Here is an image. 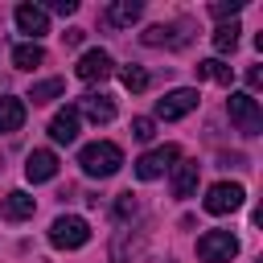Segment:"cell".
Returning <instances> with one entry per match:
<instances>
[{
	"mask_svg": "<svg viewBox=\"0 0 263 263\" xmlns=\"http://www.w3.org/2000/svg\"><path fill=\"white\" fill-rule=\"evenodd\" d=\"M181 160V148L177 144H164V148H152V152H144L140 160H136V177L140 181H156L164 168H173Z\"/></svg>",
	"mask_w": 263,
	"mask_h": 263,
	"instance_id": "cell-5",
	"label": "cell"
},
{
	"mask_svg": "<svg viewBox=\"0 0 263 263\" xmlns=\"http://www.w3.org/2000/svg\"><path fill=\"white\" fill-rule=\"evenodd\" d=\"M185 29H189L185 21L181 25H152V29H144V45H185L189 41Z\"/></svg>",
	"mask_w": 263,
	"mask_h": 263,
	"instance_id": "cell-13",
	"label": "cell"
},
{
	"mask_svg": "<svg viewBox=\"0 0 263 263\" xmlns=\"http://www.w3.org/2000/svg\"><path fill=\"white\" fill-rule=\"evenodd\" d=\"M74 111H82L90 123H111V119H115V103H111L107 95H82V103H78Z\"/></svg>",
	"mask_w": 263,
	"mask_h": 263,
	"instance_id": "cell-14",
	"label": "cell"
},
{
	"mask_svg": "<svg viewBox=\"0 0 263 263\" xmlns=\"http://www.w3.org/2000/svg\"><path fill=\"white\" fill-rule=\"evenodd\" d=\"M62 37H66V45H82V37H86V29H66Z\"/></svg>",
	"mask_w": 263,
	"mask_h": 263,
	"instance_id": "cell-27",
	"label": "cell"
},
{
	"mask_svg": "<svg viewBox=\"0 0 263 263\" xmlns=\"http://www.w3.org/2000/svg\"><path fill=\"white\" fill-rule=\"evenodd\" d=\"M49 242L62 247V251H78V247H86V242H90V226H86V218H78V214H62V218H53V226H49Z\"/></svg>",
	"mask_w": 263,
	"mask_h": 263,
	"instance_id": "cell-2",
	"label": "cell"
},
{
	"mask_svg": "<svg viewBox=\"0 0 263 263\" xmlns=\"http://www.w3.org/2000/svg\"><path fill=\"white\" fill-rule=\"evenodd\" d=\"M140 12H144V4H140V0H115V4L107 8V21H111V25H119V29H127L132 21H140Z\"/></svg>",
	"mask_w": 263,
	"mask_h": 263,
	"instance_id": "cell-17",
	"label": "cell"
},
{
	"mask_svg": "<svg viewBox=\"0 0 263 263\" xmlns=\"http://www.w3.org/2000/svg\"><path fill=\"white\" fill-rule=\"evenodd\" d=\"M238 33H242V29H238L234 21H230V25H218V29H214V49H218V53H234Z\"/></svg>",
	"mask_w": 263,
	"mask_h": 263,
	"instance_id": "cell-20",
	"label": "cell"
},
{
	"mask_svg": "<svg viewBox=\"0 0 263 263\" xmlns=\"http://www.w3.org/2000/svg\"><path fill=\"white\" fill-rule=\"evenodd\" d=\"M62 90H66V82H62V78H45V82H33L29 99H33V103H49V99H58Z\"/></svg>",
	"mask_w": 263,
	"mask_h": 263,
	"instance_id": "cell-21",
	"label": "cell"
},
{
	"mask_svg": "<svg viewBox=\"0 0 263 263\" xmlns=\"http://www.w3.org/2000/svg\"><path fill=\"white\" fill-rule=\"evenodd\" d=\"M49 136H53V144H74L78 140V111L74 107H62L49 119Z\"/></svg>",
	"mask_w": 263,
	"mask_h": 263,
	"instance_id": "cell-12",
	"label": "cell"
},
{
	"mask_svg": "<svg viewBox=\"0 0 263 263\" xmlns=\"http://www.w3.org/2000/svg\"><path fill=\"white\" fill-rule=\"evenodd\" d=\"M41 62H45V49H41L37 41H29V45H16V49H12V66H16V70H37Z\"/></svg>",
	"mask_w": 263,
	"mask_h": 263,
	"instance_id": "cell-18",
	"label": "cell"
},
{
	"mask_svg": "<svg viewBox=\"0 0 263 263\" xmlns=\"http://www.w3.org/2000/svg\"><path fill=\"white\" fill-rule=\"evenodd\" d=\"M197 78H210V82H218V86H230L234 70H230L226 62H218V58H205V62H197Z\"/></svg>",
	"mask_w": 263,
	"mask_h": 263,
	"instance_id": "cell-19",
	"label": "cell"
},
{
	"mask_svg": "<svg viewBox=\"0 0 263 263\" xmlns=\"http://www.w3.org/2000/svg\"><path fill=\"white\" fill-rule=\"evenodd\" d=\"M33 210H37V201H33L29 193H21V189H12V193H4V197H0V214H4L8 222L33 218Z\"/></svg>",
	"mask_w": 263,
	"mask_h": 263,
	"instance_id": "cell-15",
	"label": "cell"
},
{
	"mask_svg": "<svg viewBox=\"0 0 263 263\" xmlns=\"http://www.w3.org/2000/svg\"><path fill=\"white\" fill-rule=\"evenodd\" d=\"M242 197H247V193H242L238 181H218V185L205 193V210H210V214H234V210L242 205Z\"/></svg>",
	"mask_w": 263,
	"mask_h": 263,
	"instance_id": "cell-6",
	"label": "cell"
},
{
	"mask_svg": "<svg viewBox=\"0 0 263 263\" xmlns=\"http://www.w3.org/2000/svg\"><path fill=\"white\" fill-rule=\"evenodd\" d=\"M226 111H230V123L242 136H259L263 132V111H259V99L255 95H230L226 99Z\"/></svg>",
	"mask_w": 263,
	"mask_h": 263,
	"instance_id": "cell-3",
	"label": "cell"
},
{
	"mask_svg": "<svg viewBox=\"0 0 263 263\" xmlns=\"http://www.w3.org/2000/svg\"><path fill=\"white\" fill-rule=\"evenodd\" d=\"M247 82H251V90H259V86H263V70L251 66V70H247Z\"/></svg>",
	"mask_w": 263,
	"mask_h": 263,
	"instance_id": "cell-28",
	"label": "cell"
},
{
	"mask_svg": "<svg viewBox=\"0 0 263 263\" xmlns=\"http://www.w3.org/2000/svg\"><path fill=\"white\" fill-rule=\"evenodd\" d=\"M132 136H136V140H152V136H156V123H152V119H132Z\"/></svg>",
	"mask_w": 263,
	"mask_h": 263,
	"instance_id": "cell-24",
	"label": "cell"
},
{
	"mask_svg": "<svg viewBox=\"0 0 263 263\" xmlns=\"http://www.w3.org/2000/svg\"><path fill=\"white\" fill-rule=\"evenodd\" d=\"M197 177H201V164L197 160H177L173 164V197H193Z\"/></svg>",
	"mask_w": 263,
	"mask_h": 263,
	"instance_id": "cell-11",
	"label": "cell"
},
{
	"mask_svg": "<svg viewBox=\"0 0 263 263\" xmlns=\"http://www.w3.org/2000/svg\"><path fill=\"white\" fill-rule=\"evenodd\" d=\"M25 177L37 185V181H53L58 177V156L49 152V148H33L29 156H25Z\"/></svg>",
	"mask_w": 263,
	"mask_h": 263,
	"instance_id": "cell-10",
	"label": "cell"
},
{
	"mask_svg": "<svg viewBox=\"0 0 263 263\" xmlns=\"http://www.w3.org/2000/svg\"><path fill=\"white\" fill-rule=\"evenodd\" d=\"M78 164H82V173L86 177H115L119 173V164H123V152H119V144H111V140H95V144H86L82 152H78Z\"/></svg>",
	"mask_w": 263,
	"mask_h": 263,
	"instance_id": "cell-1",
	"label": "cell"
},
{
	"mask_svg": "<svg viewBox=\"0 0 263 263\" xmlns=\"http://www.w3.org/2000/svg\"><path fill=\"white\" fill-rule=\"evenodd\" d=\"M140 210V201H136V193H119V201H115V218H132Z\"/></svg>",
	"mask_w": 263,
	"mask_h": 263,
	"instance_id": "cell-23",
	"label": "cell"
},
{
	"mask_svg": "<svg viewBox=\"0 0 263 263\" xmlns=\"http://www.w3.org/2000/svg\"><path fill=\"white\" fill-rule=\"evenodd\" d=\"M197 99H201V95H197L193 86H177V90H168V95L156 103V115H160V119H181V115H189V111L197 107Z\"/></svg>",
	"mask_w": 263,
	"mask_h": 263,
	"instance_id": "cell-7",
	"label": "cell"
},
{
	"mask_svg": "<svg viewBox=\"0 0 263 263\" xmlns=\"http://www.w3.org/2000/svg\"><path fill=\"white\" fill-rule=\"evenodd\" d=\"M238 255V238L230 230H205L197 238V259L201 263H230Z\"/></svg>",
	"mask_w": 263,
	"mask_h": 263,
	"instance_id": "cell-4",
	"label": "cell"
},
{
	"mask_svg": "<svg viewBox=\"0 0 263 263\" xmlns=\"http://www.w3.org/2000/svg\"><path fill=\"white\" fill-rule=\"evenodd\" d=\"M74 74H78L82 82H103V78L111 74V53H107V49H86V53L78 58Z\"/></svg>",
	"mask_w": 263,
	"mask_h": 263,
	"instance_id": "cell-8",
	"label": "cell"
},
{
	"mask_svg": "<svg viewBox=\"0 0 263 263\" xmlns=\"http://www.w3.org/2000/svg\"><path fill=\"white\" fill-rule=\"evenodd\" d=\"M49 8H53V12H62V16H70V12L78 8V0H53Z\"/></svg>",
	"mask_w": 263,
	"mask_h": 263,
	"instance_id": "cell-26",
	"label": "cell"
},
{
	"mask_svg": "<svg viewBox=\"0 0 263 263\" xmlns=\"http://www.w3.org/2000/svg\"><path fill=\"white\" fill-rule=\"evenodd\" d=\"M21 123H25V103L12 99V95H4V99H0V136L16 132Z\"/></svg>",
	"mask_w": 263,
	"mask_h": 263,
	"instance_id": "cell-16",
	"label": "cell"
},
{
	"mask_svg": "<svg viewBox=\"0 0 263 263\" xmlns=\"http://www.w3.org/2000/svg\"><path fill=\"white\" fill-rule=\"evenodd\" d=\"M12 16H16V29H21V33H29L33 41L49 33V12H45V8H37V4H16V12H12Z\"/></svg>",
	"mask_w": 263,
	"mask_h": 263,
	"instance_id": "cell-9",
	"label": "cell"
},
{
	"mask_svg": "<svg viewBox=\"0 0 263 263\" xmlns=\"http://www.w3.org/2000/svg\"><path fill=\"white\" fill-rule=\"evenodd\" d=\"M238 8H242V0H218V4H210L214 16H234Z\"/></svg>",
	"mask_w": 263,
	"mask_h": 263,
	"instance_id": "cell-25",
	"label": "cell"
},
{
	"mask_svg": "<svg viewBox=\"0 0 263 263\" xmlns=\"http://www.w3.org/2000/svg\"><path fill=\"white\" fill-rule=\"evenodd\" d=\"M119 78H123V86H127L132 95L148 90V70H144V66H123V70H119Z\"/></svg>",
	"mask_w": 263,
	"mask_h": 263,
	"instance_id": "cell-22",
	"label": "cell"
}]
</instances>
